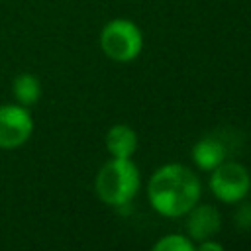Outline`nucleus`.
<instances>
[{"label": "nucleus", "mask_w": 251, "mask_h": 251, "mask_svg": "<svg viewBox=\"0 0 251 251\" xmlns=\"http://www.w3.org/2000/svg\"><path fill=\"white\" fill-rule=\"evenodd\" d=\"M151 206L169 218L184 216L200 198V180L184 165H165L155 171L147 186Z\"/></svg>", "instance_id": "f257e3e1"}, {"label": "nucleus", "mask_w": 251, "mask_h": 251, "mask_svg": "<svg viewBox=\"0 0 251 251\" xmlns=\"http://www.w3.org/2000/svg\"><path fill=\"white\" fill-rule=\"evenodd\" d=\"M139 188L137 167L129 159H112L108 161L96 176V192L102 202L110 206L127 204Z\"/></svg>", "instance_id": "f03ea898"}, {"label": "nucleus", "mask_w": 251, "mask_h": 251, "mask_svg": "<svg viewBox=\"0 0 251 251\" xmlns=\"http://www.w3.org/2000/svg\"><path fill=\"white\" fill-rule=\"evenodd\" d=\"M102 51L118 63L133 61L143 45V37L139 27L129 20H112L104 25L100 33Z\"/></svg>", "instance_id": "7ed1b4c3"}, {"label": "nucleus", "mask_w": 251, "mask_h": 251, "mask_svg": "<svg viewBox=\"0 0 251 251\" xmlns=\"http://www.w3.org/2000/svg\"><path fill=\"white\" fill-rule=\"evenodd\" d=\"M210 188L214 196L222 202H239L247 196L251 188V176L247 169L239 163H220L216 169H212L210 176Z\"/></svg>", "instance_id": "20e7f679"}, {"label": "nucleus", "mask_w": 251, "mask_h": 251, "mask_svg": "<svg viewBox=\"0 0 251 251\" xmlns=\"http://www.w3.org/2000/svg\"><path fill=\"white\" fill-rule=\"evenodd\" d=\"M33 131V120L25 106L4 104L0 106V147L16 149L24 145Z\"/></svg>", "instance_id": "39448f33"}, {"label": "nucleus", "mask_w": 251, "mask_h": 251, "mask_svg": "<svg viewBox=\"0 0 251 251\" xmlns=\"http://www.w3.org/2000/svg\"><path fill=\"white\" fill-rule=\"evenodd\" d=\"M186 214H188V220H186L188 235L196 241H204V239L212 237L222 226L220 212L210 204L192 206Z\"/></svg>", "instance_id": "423d86ee"}, {"label": "nucleus", "mask_w": 251, "mask_h": 251, "mask_svg": "<svg viewBox=\"0 0 251 251\" xmlns=\"http://www.w3.org/2000/svg\"><path fill=\"white\" fill-rule=\"evenodd\" d=\"M106 147L116 159H129L137 147V135L129 126L118 124L106 133Z\"/></svg>", "instance_id": "0eeeda50"}, {"label": "nucleus", "mask_w": 251, "mask_h": 251, "mask_svg": "<svg viewBox=\"0 0 251 251\" xmlns=\"http://www.w3.org/2000/svg\"><path fill=\"white\" fill-rule=\"evenodd\" d=\"M192 159L202 171H212L226 159V147L214 137H204L194 145Z\"/></svg>", "instance_id": "6e6552de"}, {"label": "nucleus", "mask_w": 251, "mask_h": 251, "mask_svg": "<svg viewBox=\"0 0 251 251\" xmlns=\"http://www.w3.org/2000/svg\"><path fill=\"white\" fill-rule=\"evenodd\" d=\"M12 90H14V96L18 100V104L22 106H31L39 100L41 96V84L37 80L35 75L31 73H22L14 78V84H12Z\"/></svg>", "instance_id": "1a4fd4ad"}, {"label": "nucleus", "mask_w": 251, "mask_h": 251, "mask_svg": "<svg viewBox=\"0 0 251 251\" xmlns=\"http://www.w3.org/2000/svg\"><path fill=\"white\" fill-rule=\"evenodd\" d=\"M155 251H192L194 245L184 235H165L153 245Z\"/></svg>", "instance_id": "9d476101"}, {"label": "nucleus", "mask_w": 251, "mask_h": 251, "mask_svg": "<svg viewBox=\"0 0 251 251\" xmlns=\"http://www.w3.org/2000/svg\"><path fill=\"white\" fill-rule=\"evenodd\" d=\"M198 249H200V251H222L224 247H222V243H212V241L204 239V241H200Z\"/></svg>", "instance_id": "9b49d317"}]
</instances>
